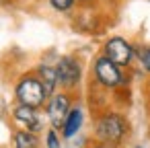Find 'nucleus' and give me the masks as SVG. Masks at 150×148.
I'll list each match as a JSON object with an SVG mask.
<instances>
[{
	"mask_svg": "<svg viewBox=\"0 0 150 148\" xmlns=\"http://www.w3.org/2000/svg\"><path fill=\"white\" fill-rule=\"evenodd\" d=\"M93 134H95V142L119 148L132 134V125L123 113L115 109H105L97 113L95 123H93Z\"/></svg>",
	"mask_w": 150,
	"mask_h": 148,
	"instance_id": "obj_1",
	"label": "nucleus"
},
{
	"mask_svg": "<svg viewBox=\"0 0 150 148\" xmlns=\"http://www.w3.org/2000/svg\"><path fill=\"white\" fill-rule=\"evenodd\" d=\"M125 70L127 68H121L119 64H115L113 60H109L105 54H99L93 60L91 74H93V80L101 89H105V91H117V89L127 86L129 80H132Z\"/></svg>",
	"mask_w": 150,
	"mask_h": 148,
	"instance_id": "obj_2",
	"label": "nucleus"
},
{
	"mask_svg": "<svg viewBox=\"0 0 150 148\" xmlns=\"http://www.w3.org/2000/svg\"><path fill=\"white\" fill-rule=\"evenodd\" d=\"M15 99L21 105H27V107H33V109H41V107H45L50 97H47L39 76L35 72H27L15 84Z\"/></svg>",
	"mask_w": 150,
	"mask_h": 148,
	"instance_id": "obj_3",
	"label": "nucleus"
},
{
	"mask_svg": "<svg viewBox=\"0 0 150 148\" xmlns=\"http://www.w3.org/2000/svg\"><path fill=\"white\" fill-rule=\"evenodd\" d=\"M56 72H58V84L62 91L74 93L84 78V68L82 62L74 56H60L56 62Z\"/></svg>",
	"mask_w": 150,
	"mask_h": 148,
	"instance_id": "obj_4",
	"label": "nucleus"
},
{
	"mask_svg": "<svg viewBox=\"0 0 150 148\" xmlns=\"http://www.w3.org/2000/svg\"><path fill=\"white\" fill-rule=\"evenodd\" d=\"M101 54H105L109 60H113L115 64H119L121 68H132L134 64H136V60H138V50H136V45L129 41V39H125V37H121V35H113V37H109L105 43H103V52Z\"/></svg>",
	"mask_w": 150,
	"mask_h": 148,
	"instance_id": "obj_5",
	"label": "nucleus"
},
{
	"mask_svg": "<svg viewBox=\"0 0 150 148\" xmlns=\"http://www.w3.org/2000/svg\"><path fill=\"white\" fill-rule=\"evenodd\" d=\"M72 107H74V93H68V91L60 89L45 103V119H47V123L60 132Z\"/></svg>",
	"mask_w": 150,
	"mask_h": 148,
	"instance_id": "obj_6",
	"label": "nucleus"
},
{
	"mask_svg": "<svg viewBox=\"0 0 150 148\" xmlns=\"http://www.w3.org/2000/svg\"><path fill=\"white\" fill-rule=\"evenodd\" d=\"M13 119L21 130H29V132H35V134L45 130V119L41 115V109H33V107H27V105L19 103L13 109Z\"/></svg>",
	"mask_w": 150,
	"mask_h": 148,
	"instance_id": "obj_7",
	"label": "nucleus"
},
{
	"mask_svg": "<svg viewBox=\"0 0 150 148\" xmlns=\"http://www.w3.org/2000/svg\"><path fill=\"white\" fill-rule=\"evenodd\" d=\"M82 125H84V109H82V105L74 103V107L70 109V113H68V117H66L60 134H62L64 140H72L82 130Z\"/></svg>",
	"mask_w": 150,
	"mask_h": 148,
	"instance_id": "obj_8",
	"label": "nucleus"
},
{
	"mask_svg": "<svg viewBox=\"0 0 150 148\" xmlns=\"http://www.w3.org/2000/svg\"><path fill=\"white\" fill-rule=\"evenodd\" d=\"M35 74L39 76V80H41V84H43V89H45L47 97H52L54 93H58V91H60V84H58V72H56V64L52 66V64L41 62V64L35 68Z\"/></svg>",
	"mask_w": 150,
	"mask_h": 148,
	"instance_id": "obj_9",
	"label": "nucleus"
},
{
	"mask_svg": "<svg viewBox=\"0 0 150 148\" xmlns=\"http://www.w3.org/2000/svg\"><path fill=\"white\" fill-rule=\"evenodd\" d=\"M13 148H39V138L35 132L19 127L13 134Z\"/></svg>",
	"mask_w": 150,
	"mask_h": 148,
	"instance_id": "obj_10",
	"label": "nucleus"
},
{
	"mask_svg": "<svg viewBox=\"0 0 150 148\" xmlns=\"http://www.w3.org/2000/svg\"><path fill=\"white\" fill-rule=\"evenodd\" d=\"M136 50H138V64H140V70L144 72V74H150V43H146V45H136Z\"/></svg>",
	"mask_w": 150,
	"mask_h": 148,
	"instance_id": "obj_11",
	"label": "nucleus"
},
{
	"mask_svg": "<svg viewBox=\"0 0 150 148\" xmlns=\"http://www.w3.org/2000/svg\"><path fill=\"white\" fill-rule=\"evenodd\" d=\"M62 134L56 130V127H52V125H47V130H45V148H62Z\"/></svg>",
	"mask_w": 150,
	"mask_h": 148,
	"instance_id": "obj_12",
	"label": "nucleus"
},
{
	"mask_svg": "<svg viewBox=\"0 0 150 148\" xmlns=\"http://www.w3.org/2000/svg\"><path fill=\"white\" fill-rule=\"evenodd\" d=\"M47 2L56 13H72L74 6L78 4V0H47Z\"/></svg>",
	"mask_w": 150,
	"mask_h": 148,
	"instance_id": "obj_13",
	"label": "nucleus"
},
{
	"mask_svg": "<svg viewBox=\"0 0 150 148\" xmlns=\"http://www.w3.org/2000/svg\"><path fill=\"white\" fill-rule=\"evenodd\" d=\"M88 148H115V146H109V144H101V142H93V144H88Z\"/></svg>",
	"mask_w": 150,
	"mask_h": 148,
	"instance_id": "obj_14",
	"label": "nucleus"
},
{
	"mask_svg": "<svg viewBox=\"0 0 150 148\" xmlns=\"http://www.w3.org/2000/svg\"><path fill=\"white\" fill-rule=\"evenodd\" d=\"M95 0H78V4H84V6H88V4H93Z\"/></svg>",
	"mask_w": 150,
	"mask_h": 148,
	"instance_id": "obj_15",
	"label": "nucleus"
},
{
	"mask_svg": "<svg viewBox=\"0 0 150 148\" xmlns=\"http://www.w3.org/2000/svg\"><path fill=\"white\" fill-rule=\"evenodd\" d=\"M6 2H11V0H0V4H6Z\"/></svg>",
	"mask_w": 150,
	"mask_h": 148,
	"instance_id": "obj_16",
	"label": "nucleus"
},
{
	"mask_svg": "<svg viewBox=\"0 0 150 148\" xmlns=\"http://www.w3.org/2000/svg\"><path fill=\"white\" fill-rule=\"evenodd\" d=\"M134 148H144V146H140V144H138V146H134Z\"/></svg>",
	"mask_w": 150,
	"mask_h": 148,
	"instance_id": "obj_17",
	"label": "nucleus"
}]
</instances>
